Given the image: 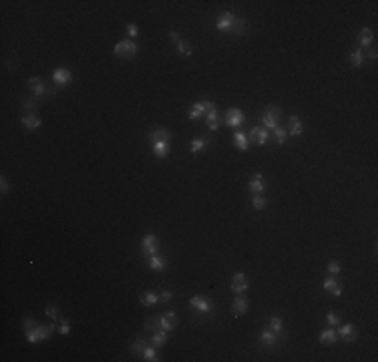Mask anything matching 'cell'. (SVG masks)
Masks as SVG:
<instances>
[{
  "label": "cell",
  "mask_w": 378,
  "mask_h": 362,
  "mask_svg": "<svg viewBox=\"0 0 378 362\" xmlns=\"http://www.w3.org/2000/svg\"><path fill=\"white\" fill-rule=\"evenodd\" d=\"M216 28L219 33L232 35V36H244L246 28H248V20L235 17L230 10H223V12H217V17H216Z\"/></svg>",
  "instance_id": "1"
},
{
  "label": "cell",
  "mask_w": 378,
  "mask_h": 362,
  "mask_svg": "<svg viewBox=\"0 0 378 362\" xmlns=\"http://www.w3.org/2000/svg\"><path fill=\"white\" fill-rule=\"evenodd\" d=\"M56 326H58V324H54V322H49V324H40V322H38L35 328L26 330V332H24V336H26V340H28L30 344H38V342L49 340Z\"/></svg>",
  "instance_id": "2"
},
{
  "label": "cell",
  "mask_w": 378,
  "mask_h": 362,
  "mask_svg": "<svg viewBox=\"0 0 378 362\" xmlns=\"http://www.w3.org/2000/svg\"><path fill=\"white\" fill-rule=\"evenodd\" d=\"M282 109L276 107V105H268V107L264 109V113L260 115V125L268 131H274L280 127V119H282Z\"/></svg>",
  "instance_id": "3"
},
{
  "label": "cell",
  "mask_w": 378,
  "mask_h": 362,
  "mask_svg": "<svg viewBox=\"0 0 378 362\" xmlns=\"http://www.w3.org/2000/svg\"><path fill=\"white\" fill-rule=\"evenodd\" d=\"M284 338H286V336H280V334H276L274 330L264 328V330L260 332V348H264V350H270V352H274V350H278L280 346L284 344Z\"/></svg>",
  "instance_id": "4"
},
{
  "label": "cell",
  "mask_w": 378,
  "mask_h": 362,
  "mask_svg": "<svg viewBox=\"0 0 378 362\" xmlns=\"http://www.w3.org/2000/svg\"><path fill=\"white\" fill-rule=\"evenodd\" d=\"M137 53H139V44H137V40H131V38L117 42L113 49V54L117 58H133V56H137Z\"/></svg>",
  "instance_id": "5"
},
{
  "label": "cell",
  "mask_w": 378,
  "mask_h": 362,
  "mask_svg": "<svg viewBox=\"0 0 378 362\" xmlns=\"http://www.w3.org/2000/svg\"><path fill=\"white\" fill-rule=\"evenodd\" d=\"M159 250H161L159 237L155 234H145L141 244H139V253L145 255V258H149V255H153V253H159Z\"/></svg>",
  "instance_id": "6"
},
{
  "label": "cell",
  "mask_w": 378,
  "mask_h": 362,
  "mask_svg": "<svg viewBox=\"0 0 378 362\" xmlns=\"http://www.w3.org/2000/svg\"><path fill=\"white\" fill-rule=\"evenodd\" d=\"M189 306L199 316H209L211 312H214V302H211L209 296H193L189 300Z\"/></svg>",
  "instance_id": "7"
},
{
  "label": "cell",
  "mask_w": 378,
  "mask_h": 362,
  "mask_svg": "<svg viewBox=\"0 0 378 362\" xmlns=\"http://www.w3.org/2000/svg\"><path fill=\"white\" fill-rule=\"evenodd\" d=\"M223 123L228 125V127L239 129L241 125L246 123V113L241 111L239 107H232V109H228V111H225V115H223Z\"/></svg>",
  "instance_id": "8"
},
{
  "label": "cell",
  "mask_w": 378,
  "mask_h": 362,
  "mask_svg": "<svg viewBox=\"0 0 378 362\" xmlns=\"http://www.w3.org/2000/svg\"><path fill=\"white\" fill-rule=\"evenodd\" d=\"M71 81H72V72L67 67H56L53 71V83L56 89H65L67 85H71Z\"/></svg>",
  "instance_id": "9"
},
{
  "label": "cell",
  "mask_w": 378,
  "mask_h": 362,
  "mask_svg": "<svg viewBox=\"0 0 378 362\" xmlns=\"http://www.w3.org/2000/svg\"><path fill=\"white\" fill-rule=\"evenodd\" d=\"M250 288V284H248V278H246V274L244 272H235V274L232 276V280H230V290H232V294H244L246 290Z\"/></svg>",
  "instance_id": "10"
},
{
  "label": "cell",
  "mask_w": 378,
  "mask_h": 362,
  "mask_svg": "<svg viewBox=\"0 0 378 362\" xmlns=\"http://www.w3.org/2000/svg\"><path fill=\"white\" fill-rule=\"evenodd\" d=\"M157 328L165 330V332H173L177 328V314L175 312H167V314H159L155 316Z\"/></svg>",
  "instance_id": "11"
},
{
  "label": "cell",
  "mask_w": 378,
  "mask_h": 362,
  "mask_svg": "<svg viewBox=\"0 0 378 362\" xmlns=\"http://www.w3.org/2000/svg\"><path fill=\"white\" fill-rule=\"evenodd\" d=\"M26 85H28L30 90H33V97H36V99H42V97L49 95V85L44 83L40 77H30L26 81Z\"/></svg>",
  "instance_id": "12"
},
{
  "label": "cell",
  "mask_w": 378,
  "mask_h": 362,
  "mask_svg": "<svg viewBox=\"0 0 378 362\" xmlns=\"http://www.w3.org/2000/svg\"><path fill=\"white\" fill-rule=\"evenodd\" d=\"M248 189H250L252 195H264V191H266V179H264V175L262 173L252 175L250 181H248Z\"/></svg>",
  "instance_id": "13"
},
{
  "label": "cell",
  "mask_w": 378,
  "mask_h": 362,
  "mask_svg": "<svg viewBox=\"0 0 378 362\" xmlns=\"http://www.w3.org/2000/svg\"><path fill=\"white\" fill-rule=\"evenodd\" d=\"M171 143L173 141H153L151 143V153H153L157 159H165L171 153Z\"/></svg>",
  "instance_id": "14"
},
{
  "label": "cell",
  "mask_w": 378,
  "mask_h": 362,
  "mask_svg": "<svg viewBox=\"0 0 378 362\" xmlns=\"http://www.w3.org/2000/svg\"><path fill=\"white\" fill-rule=\"evenodd\" d=\"M205 123H207V129L209 131H217L219 125H221V113L217 109V105L216 107H211L209 111H205Z\"/></svg>",
  "instance_id": "15"
},
{
  "label": "cell",
  "mask_w": 378,
  "mask_h": 362,
  "mask_svg": "<svg viewBox=\"0 0 378 362\" xmlns=\"http://www.w3.org/2000/svg\"><path fill=\"white\" fill-rule=\"evenodd\" d=\"M250 139L252 141H255V145H266L268 143V139H270V131L268 129H264L262 125H253L252 129H250Z\"/></svg>",
  "instance_id": "16"
},
{
  "label": "cell",
  "mask_w": 378,
  "mask_h": 362,
  "mask_svg": "<svg viewBox=\"0 0 378 362\" xmlns=\"http://www.w3.org/2000/svg\"><path fill=\"white\" fill-rule=\"evenodd\" d=\"M288 135L290 137H302V135H304V123H302L300 115L288 117Z\"/></svg>",
  "instance_id": "17"
},
{
  "label": "cell",
  "mask_w": 378,
  "mask_h": 362,
  "mask_svg": "<svg viewBox=\"0 0 378 362\" xmlns=\"http://www.w3.org/2000/svg\"><path fill=\"white\" fill-rule=\"evenodd\" d=\"M147 266L153 272H165V270H167V266H169V262H167V258H165L163 253H153V255H149V258H147Z\"/></svg>",
  "instance_id": "18"
},
{
  "label": "cell",
  "mask_w": 378,
  "mask_h": 362,
  "mask_svg": "<svg viewBox=\"0 0 378 362\" xmlns=\"http://www.w3.org/2000/svg\"><path fill=\"white\" fill-rule=\"evenodd\" d=\"M374 44V33H372V28H368V26H364L358 33V49H362V51H366V49H370Z\"/></svg>",
  "instance_id": "19"
},
{
  "label": "cell",
  "mask_w": 378,
  "mask_h": 362,
  "mask_svg": "<svg viewBox=\"0 0 378 362\" xmlns=\"http://www.w3.org/2000/svg\"><path fill=\"white\" fill-rule=\"evenodd\" d=\"M20 125H22L26 131H35V129H38V127L42 125V121H40V117H38L36 113H22V117H20Z\"/></svg>",
  "instance_id": "20"
},
{
  "label": "cell",
  "mask_w": 378,
  "mask_h": 362,
  "mask_svg": "<svg viewBox=\"0 0 378 362\" xmlns=\"http://www.w3.org/2000/svg\"><path fill=\"white\" fill-rule=\"evenodd\" d=\"M322 288H324L328 294H332L334 298L342 296V286H340V282L336 280V276H328V278H324Z\"/></svg>",
  "instance_id": "21"
},
{
  "label": "cell",
  "mask_w": 378,
  "mask_h": 362,
  "mask_svg": "<svg viewBox=\"0 0 378 362\" xmlns=\"http://www.w3.org/2000/svg\"><path fill=\"white\" fill-rule=\"evenodd\" d=\"M248 308H250L248 298L241 296V294H237V296L234 298V302H232V314H234V316H244V314L248 312Z\"/></svg>",
  "instance_id": "22"
},
{
  "label": "cell",
  "mask_w": 378,
  "mask_h": 362,
  "mask_svg": "<svg viewBox=\"0 0 378 362\" xmlns=\"http://www.w3.org/2000/svg\"><path fill=\"white\" fill-rule=\"evenodd\" d=\"M336 334H338V338H342L344 342H354V340H356V326H354V324H338Z\"/></svg>",
  "instance_id": "23"
},
{
  "label": "cell",
  "mask_w": 378,
  "mask_h": 362,
  "mask_svg": "<svg viewBox=\"0 0 378 362\" xmlns=\"http://www.w3.org/2000/svg\"><path fill=\"white\" fill-rule=\"evenodd\" d=\"M147 137L149 141L153 143V141H173V135L169 129H165V127H157V129H151L147 133Z\"/></svg>",
  "instance_id": "24"
},
{
  "label": "cell",
  "mask_w": 378,
  "mask_h": 362,
  "mask_svg": "<svg viewBox=\"0 0 378 362\" xmlns=\"http://www.w3.org/2000/svg\"><path fill=\"white\" fill-rule=\"evenodd\" d=\"M167 334H169V332H165V330H161V328L153 330V332L149 334V344H153L155 348H163V346L167 344Z\"/></svg>",
  "instance_id": "25"
},
{
  "label": "cell",
  "mask_w": 378,
  "mask_h": 362,
  "mask_svg": "<svg viewBox=\"0 0 378 362\" xmlns=\"http://www.w3.org/2000/svg\"><path fill=\"white\" fill-rule=\"evenodd\" d=\"M266 326H268L270 330H274L276 334L286 336V324H284V320H282V316H270V318L266 320Z\"/></svg>",
  "instance_id": "26"
},
{
  "label": "cell",
  "mask_w": 378,
  "mask_h": 362,
  "mask_svg": "<svg viewBox=\"0 0 378 362\" xmlns=\"http://www.w3.org/2000/svg\"><path fill=\"white\" fill-rule=\"evenodd\" d=\"M209 145H211V139H209V137L191 139V143H189V153H191V155H198V153H201V151H205Z\"/></svg>",
  "instance_id": "27"
},
{
  "label": "cell",
  "mask_w": 378,
  "mask_h": 362,
  "mask_svg": "<svg viewBox=\"0 0 378 362\" xmlns=\"http://www.w3.org/2000/svg\"><path fill=\"white\" fill-rule=\"evenodd\" d=\"M187 117H189V121H199L201 117H205V105H203V101H195L191 105V109L187 111Z\"/></svg>",
  "instance_id": "28"
},
{
  "label": "cell",
  "mask_w": 378,
  "mask_h": 362,
  "mask_svg": "<svg viewBox=\"0 0 378 362\" xmlns=\"http://www.w3.org/2000/svg\"><path fill=\"white\" fill-rule=\"evenodd\" d=\"M20 107H22L24 113H36L38 107H40V99H36V97H24L20 101Z\"/></svg>",
  "instance_id": "29"
},
{
  "label": "cell",
  "mask_w": 378,
  "mask_h": 362,
  "mask_svg": "<svg viewBox=\"0 0 378 362\" xmlns=\"http://www.w3.org/2000/svg\"><path fill=\"white\" fill-rule=\"evenodd\" d=\"M234 145H235L239 151H248L250 139H248V135L241 131V129H235V131H234Z\"/></svg>",
  "instance_id": "30"
},
{
  "label": "cell",
  "mask_w": 378,
  "mask_h": 362,
  "mask_svg": "<svg viewBox=\"0 0 378 362\" xmlns=\"http://www.w3.org/2000/svg\"><path fill=\"white\" fill-rule=\"evenodd\" d=\"M139 302H141L143 306H147V308L155 306L157 302H159V292H155V290H147V292H143V294L139 296Z\"/></svg>",
  "instance_id": "31"
},
{
  "label": "cell",
  "mask_w": 378,
  "mask_h": 362,
  "mask_svg": "<svg viewBox=\"0 0 378 362\" xmlns=\"http://www.w3.org/2000/svg\"><path fill=\"white\" fill-rule=\"evenodd\" d=\"M147 340L143 338V336H137V338H133L131 342H129V348H131V352L135 354V356H141L143 354V350L147 348Z\"/></svg>",
  "instance_id": "32"
},
{
  "label": "cell",
  "mask_w": 378,
  "mask_h": 362,
  "mask_svg": "<svg viewBox=\"0 0 378 362\" xmlns=\"http://www.w3.org/2000/svg\"><path fill=\"white\" fill-rule=\"evenodd\" d=\"M348 60H350V65H352V67L360 69L362 65H364V60H366L364 51H362V49H352V51H350V54H348Z\"/></svg>",
  "instance_id": "33"
},
{
  "label": "cell",
  "mask_w": 378,
  "mask_h": 362,
  "mask_svg": "<svg viewBox=\"0 0 378 362\" xmlns=\"http://www.w3.org/2000/svg\"><path fill=\"white\" fill-rule=\"evenodd\" d=\"M336 340H338V334H336L334 328H328V330H322V332H320V342H322L324 346L336 344Z\"/></svg>",
  "instance_id": "34"
},
{
  "label": "cell",
  "mask_w": 378,
  "mask_h": 362,
  "mask_svg": "<svg viewBox=\"0 0 378 362\" xmlns=\"http://www.w3.org/2000/svg\"><path fill=\"white\" fill-rule=\"evenodd\" d=\"M141 358L147 360V362H159L161 360V356H159V352H157V348H155L153 344H147V348L143 350Z\"/></svg>",
  "instance_id": "35"
},
{
  "label": "cell",
  "mask_w": 378,
  "mask_h": 362,
  "mask_svg": "<svg viewBox=\"0 0 378 362\" xmlns=\"http://www.w3.org/2000/svg\"><path fill=\"white\" fill-rule=\"evenodd\" d=\"M175 47H177L179 56H183V58H191V56H193V47H191V42H187V40H179Z\"/></svg>",
  "instance_id": "36"
},
{
  "label": "cell",
  "mask_w": 378,
  "mask_h": 362,
  "mask_svg": "<svg viewBox=\"0 0 378 362\" xmlns=\"http://www.w3.org/2000/svg\"><path fill=\"white\" fill-rule=\"evenodd\" d=\"M271 137H274V141H276L278 145H284L286 141H288L290 135H288V129H286V127H278V129L271 131Z\"/></svg>",
  "instance_id": "37"
},
{
  "label": "cell",
  "mask_w": 378,
  "mask_h": 362,
  "mask_svg": "<svg viewBox=\"0 0 378 362\" xmlns=\"http://www.w3.org/2000/svg\"><path fill=\"white\" fill-rule=\"evenodd\" d=\"M252 207L255 209V211H264L266 207H268V198H264V195H252Z\"/></svg>",
  "instance_id": "38"
},
{
  "label": "cell",
  "mask_w": 378,
  "mask_h": 362,
  "mask_svg": "<svg viewBox=\"0 0 378 362\" xmlns=\"http://www.w3.org/2000/svg\"><path fill=\"white\" fill-rule=\"evenodd\" d=\"M44 314H47L53 322H58L60 318H63V316H60V310L54 304H47V306H44Z\"/></svg>",
  "instance_id": "39"
},
{
  "label": "cell",
  "mask_w": 378,
  "mask_h": 362,
  "mask_svg": "<svg viewBox=\"0 0 378 362\" xmlns=\"http://www.w3.org/2000/svg\"><path fill=\"white\" fill-rule=\"evenodd\" d=\"M326 272H328V276H338L340 274V264H338V260H330L328 266H326Z\"/></svg>",
  "instance_id": "40"
},
{
  "label": "cell",
  "mask_w": 378,
  "mask_h": 362,
  "mask_svg": "<svg viewBox=\"0 0 378 362\" xmlns=\"http://www.w3.org/2000/svg\"><path fill=\"white\" fill-rule=\"evenodd\" d=\"M326 324L332 326V328H336V326L340 324V316H338L336 312H328V314H326Z\"/></svg>",
  "instance_id": "41"
},
{
  "label": "cell",
  "mask_w": 378,
  "mask_h": 362,
  "mask_svg": "<svg viewBox=\"0 0 378 362\" xmlns=\"http://www.w3.org/2000/svg\"><path fill=\"white\" fill-rule=\"evenodd\" d=\"M125 30H127V36H129L131 40H135V38L139 36V26H137V24H127Z\"/></svg>",
  "instance_id": "42"
},
{
  "label": "cell",
  "mask_w": 378,
  "mask_h": 362,
  "mask_svg": "<svg viewBox=\"0 0 378 362\" xmlns=\"http://www.w3.org/2000/svg\"><path fill=\"white\" fill-rule=\"evenodd\" d=\"M58 332H60V334H69V332H71V322L69 320H65V318H60L58 320Z\"/></svg>",
  "instance_id": "43"
},
{
  "label": "cell",
  "mask_w": 378,
  "mask_h": 362,
  "mask_svg": "<svg viewBox=\"0 0 378 362\" xmlns=\"http://www.w3.org/2000/svg\"><path fill=\"white\" fill-rule=\"evenodd\" d=\"M173 296H175V294H173L171 290H161V292H159V302H163V304H167V302H171V300H173Z\"/></svg>",
  "instance_id": "44"
},
{
  "label": "cell",
  "mask_w": 378,
  "mask_h": 362,
  "mask_svg": "<svg viewBox=\"0 0 378 362\" xmlns=\"http://www.w3.org/2000/svg\"><path fill=\"white\" fill-rule=\"evenodd\" d=\"M0 191H2V195H6L10 191V183H8V177L6 175L0 177Z\"/></svg>",
  "instance_id": "45"
},
{
  "label": "cell",
  "mask_w": 378,
  "mask_h": 362,
  "mask_svg": "<svg viewBox=\"0 0 378 362\" xmlns=\"http://www.w3.org/2000/svg\"><path fill=\"white\" fill-rule=\"evenodd\" d=\"M38 322L35 320V318H30V316H26V318H22V328H24V332L26 330H30V328H35Z\"/></svg>",
  "instance_id": "46"
},
{
  "label": "cell",
  "mask_w": 378,
  "mask_h": 362,
  "mask_svg": "<svg viewBox=\"0 0 378 362\" xmlns=\"http://www.w3.org/2000/svg\"><path fill=\"white\" fill-rule=\"evenodd\" d=\"M364 56H368L370 60H376V56H378V49L374 47V44H372V47L370 49H366V53H364Z\"/></svg>",
  "instance_id": "47"
},
{
  "label": "cell",
  "mask_w": 378,
  "mask_h": 362,
  "mask_svg": "<svg viewBox=\"0 0 378 362\" xmlns=\"http://www.w3.org/2000/svg\"><path fill=\"white\" fill-rule=\"evenodd\" d=\"M181 38H179V33H177V30H169V42H179Z\"/></svg>",
  "instance_id": "48"
}]
</instances>
